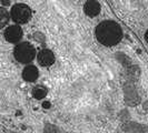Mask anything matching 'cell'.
<instances>
[{
	"instance_id": "6da1fadb",
	"label": "cell",
	"mask_w": 148,
	"mask_h": 133,
	"mask_svg": "<svg viewBox=\"0 0 148 133\" xmlns=\"http://www.w3.org/2000/svg\"><path fill=\"white\" fill-rule=\"evenodd\" d=\"M95 36L97 40L106 47H112L119 43L123 38V30L116 21L105 20L96 27Z\"/></svg>"
},
{
	"instance_id": "7a4b0ae2",
	"label": "cell",
	"mask_w": 148,
	"mask_h": 133,
	"mask_svg": "<svg viewBox=\"0 0 148 133\" xmlns=\"http://www.w3.org/2000/svg\"><path fill=\"white\" fill-rule=\"evenodd\" d=\"M14 57L15 59L22 64H28L32 62L36 57V49L29 42H21L17 44L14 49Z\"/></svg>"
},
{
	"instance_id": "3957f363",
	"label": "cell",
	"mask_w": 148,
	"mask_h": 133,
	"mask_svg": "<svg viewBox=\"0 0 148 133\" xmlns=\"http://www.w3.org/2000/svg\"><path fill=\"white\" fill-rule=\"evenodd\" d=\"M10 18L18 24L27 23L31 19V9L25 3H16L11 8Z\"/></svg>"
},
{
	"instance_id": "277c9868",
	"label": "cell",
	"mask_w": 148,
	"mask_h": 133,
	"mask_svg": "<svg viewBox=\"0 0 148 133\" xmlns=\"http://www.w3.org/2000/svg\"><path fill=\"white\" fill-rule=\"evenodd\" d=\"M3 36H5V39L7 40L8 42H10V43H18L22 38V29L19 26H17V24L9 26L7 29L5 30Z\"/></svg>"
},
{
	"instance_id": "5b68a950",
	"label": "cell",
	"mask_w": 148,
	"mask_h": 133,
	"mask_svg": "<svg viewBox=\"0 0 148 133\" xmlns=\"http://www.w3.org/2000/svg\"><path fill=\"white\" fill-rule=\"evenodd\" d=\"M38 62L42 66H49L55 62V54L48 49H44L38 53Z\"/></svg>"
},
{
	"instance_id": "8992f818",
	"label": "cell",
	"mask_w": 148,
	"mask_h": 133,
	"mask_svg": "<svg viewBox=\"0 0 148 133\" xmlns=\"http://www.w3.org/2000/svg\"><path fill=\"white\" fill-rule=\"evenodd\" d=\"M100 10V3L97 0H88L84 6V11L88 17H96L97 15H99Z\"/></svg>"
},
{
	"instance_id": "52a82bcc",
	"label": "cell",
	"mask_w": 148,
	"mask_h": 133,
	"mask_svg": "<svg viewBox=\"0 0 148 133\" xmlns=\"http://www.w3.org/2000/svg\"><path fill=\"white\" fill-rule=\"evenodd\" d=\"M39 77V71L37 66H27L22 70V79L27 82H35Z\"/></svg>"
},
{
	"instance_id": "ba28073f",
	"label": "cell",
	"mask_w": 148,
	"mask_h": 133,
	"mask_svg": "<svg viewBox=\"0 0 148 133\" xmlns=\"http://www.w3.org/2000/svg\"><path fill=\"white\" fill-rule=\"evenodd\" d=\"M48 94V89L46 88L45 86H36L35 88L32 89V96L35 99L37 100H41L44 99L45 96Z\"/></svg>"
},
{
	"instance_id": "9c48e42d",
	"label": "cell",
	"mask_w": 148,
	"mask_h": 133,
	"mask_svg": "<svg viewBox=\"0 0 148 133\" xmlns=\"http://www.w3.org/2000/svg\"><path fill=\"white\" fill-rule=\"evenodd\" d=\"M10 19V14L8 12V10L5 7L0 6V29H2L3 27H6Z\"/></svg>"
},
{
	"instance_id": "30bf717a",
	"label": "cell",
	"mask_w": 148,
	"mask_h": 133,
	"mask_svg": "<svg viewBox=\"0 0 148 133\" xmlns=\"http://www.w3.org/2000/svg\"><path fill=\"white\" fill-rule=\"evenodd\" d=\"M42 107H44L45 109H49V108L51 107V103H50V102H48V101H45L44 103H42Z\"/></svg>"
},
{
	"instance_id": "8fae6325",
	"label": "cell",
	"mask_w": 148,
	"mask_h": 133,
	"mask_svg": "<svg viewBox=\"0 0 148 133\" xmlns=\"http://www.w3.org/2000/svg\"><path fill=\"white\" fill-rule=\"evenodd\" d=\"M145 40H146V41L148 42V30L146 31V32H145Z\"/></svg>"
}]
</instances>
